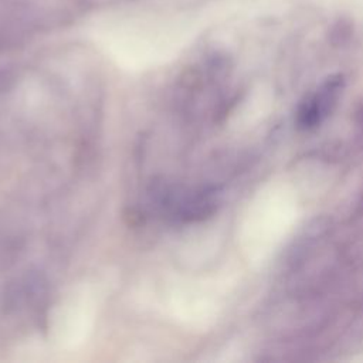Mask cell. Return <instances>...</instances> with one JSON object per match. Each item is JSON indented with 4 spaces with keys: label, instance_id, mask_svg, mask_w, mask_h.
I'll use <instances>...</instances> for the list:
<instances>
[{
    "label": "cell",
    "instance_id": "3",
    "mask_svg": "<svg viewBox=\"0 0 363 363\" xmlns=\"http://www.w3.org/2000/svg\"><path fill=\"white\" fill-rule=\"evenodd\" d=\"M352 31H353V27L350 24L349 20H337L335 23V26L332 27V40H340V35H342V41H346L350 35H352Z\"/></svg>",
    "mask_w": 363,
    "mask_h": 363
},
{
    "label": "cell",
    "instance_id": "1",
    "mask_svg": "<svg viewBox=\"0 0 363 363\" xmlns=\"http://www.w3.org/2000/svg\"><path fill=\"white\" fill-rule=\"evenodd\" d=\"M345 86V79L342 74H335L328 77L322 85L319 86V89L316 91V94L313 95V101L322 115V118L325 119L328 115H330V112L335 109L337 99L342 94V89Z\"/></svg>",
    "mask_w": 363,
    "mask_h": 363
},
{
    "label": "cell",
    "instance_id": "2",
    "mask_svg": "<svg viewBox=\"0 0 363 363\" xmlns=\"http://www.w3.org/2000/svg\"><path fill=\"white\" fill-rule=\"evenodd\" d=\"M323 121L313 96L305 99L299 108H298V113H296V123L301 129H311L318 126L320 122Z\"/></svg>",
    "mask_w": 363,
    "mask_h": 363
}]
</instances>
